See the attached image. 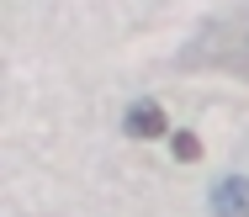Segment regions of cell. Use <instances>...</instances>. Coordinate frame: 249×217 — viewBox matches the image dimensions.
Masks as SVG:
<instances>
[{
    "mask_svg": "<svg viewBox=\"0 0 249 217\" xmlns=\"http://www.w3.org/2000/svg\"><path fill=\"white\" fill-rule=\"evenodd\" d=\"M212 212L217 217H249V180L244 175H223L212 185Z\"/></svg>",
    "mask_w": 249,
    "mask_h": 217,
    "instance_id": "cell-1",
    "label": "cell"
},
{
    "mask_svg": "<svg viewBox=\"0 0 249 217\" xmlns=\"http://www.w3.org/2000/svg\"><path fill=\"white\" fill-rule=\"evenodd\" d=\"M164 127H170V117H164L159 101H133L127 117H122V133H127V138H159Z\"/></svg>",
    "mask_w": 249,
    "mask_h": 217,
    "instance_id": "cell-2",
    "label": "cell"
},
{
    "mask_svg": "<svg viewBox=\"0 0 249 217\" xmlns=\"http://www.w3.org/2000/svg\"><path fill=\"white\" fill-rule=\"evenodd\" d=\"M170 143H175V159H180V164H196V159H201V143H196V133H175Z\"/></svg>",
    "mask_w": 249,
    "mask_h": 217,
    "instance_id": "cell-3",
    "label": "cell"
}]
</instances>
